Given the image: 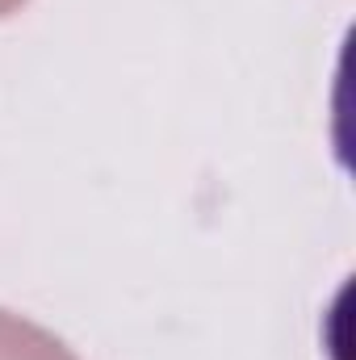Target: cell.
Listing matches in <instances>:
<instances>
[{
    "mask_svg": "<svg viewBox=\"0 0 356 360\" xmlns=\"http://www.w3.org/2000/svg\"><path fill=\"white\" fill-rule=\"evenodd\" d=\"M0 360H80L42 323L0 310Z\"/></svg>",
    "mask_w": 356,
    "mask_h": 360,
    "instance_id": "1",
    "label": "cell"
},
{
    "mask_svg": "<svg viewBox=\"0 0 356 360\" xmlns=\"http://www.w3.org/2000/svg\"><path fill=\"white\" fill-rule=\"evenodd\" d=\"M21 4H25V0H0V17H8V13L21 8Z\"/></svg>",
    "mask_w": 356,
    "mask_h": 360,
    "instance_id": "2",
    "label": "cell"
}]
</instances>
